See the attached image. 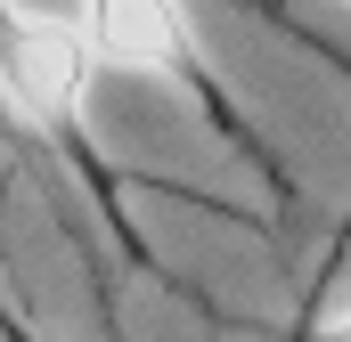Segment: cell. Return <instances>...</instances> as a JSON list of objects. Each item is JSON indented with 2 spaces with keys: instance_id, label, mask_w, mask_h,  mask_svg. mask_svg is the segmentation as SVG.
Here are the masks:
<instances>
[{
  "instance_id": "obj_1",
  "label": "cell",
  "mask_w": 351,
  "mask_h": 342,
  "mask_svg": "<svg viewBox=\"0 0 351 342\" xmlns=\"http://www.w3.org/2000/svg\"><path fill=\"white\" fill-rule=\"evenodd\" d=\"M90 82H98V57L82 41V16H33V8H0V106L16 131H33L58 163L74 171L98 204V220L114 228V245L131 253V269H147L156 285H172L156 269V245L131 228V204H123V171L106 163V147L90 139ZM180 293V285H172Z\"/></svg>"
},
{
  "instance_id": "obj_2",
  "label": "cell",
  "mask_w": 351,
  "mask_h": 342,
  "mask_svg": "<svg viewBox=\"0 0 351 342\" xmlns=\"http://www.w3.org/2000/svg\"><path fill=\"white\" fill-rule=\"evenodd\" d=\"M74 16H82V41H90V57H98V74H106V66H156V74L188 82V98L213 114V131H221L237 155H254V171H262L278 196H294L286 171L269 163L262 131L229 106V90L204 74V57H196V41H188V16H172V8H74Z\"/></svg>"
},
{
  "instance_id": "obj_3",
  "label": "cell",
  "mask_w": 351,
  "mask_h": 342,
  "mask_svg": "<svg viewBox=\"0 0 351 342\" xmlns=\"http://www.w3.org/2000/svg\"><path fill=\"white\" fill-rule=\"evenodd\" d=\"M286 342H351V302L335 310V318H311V326H294Z\"/></svg>"
},
{
  "instance_id": "obj_4",
  "label": "cell",
  "mask_w": 351,
  "mask_h": 342,
  "mask_svg": "<svg viewBox=\"0 0 351 342\" xmlns=\"http://www.w3.org/2000/svg\"><path fill=\"white\" fill-rule=\"evenodd\" d=\"M0 342H49L33 318H16V310H0Z\"/></svg>"
}]
</instances>
